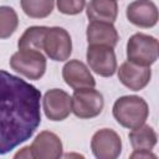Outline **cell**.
<instances>
[{
    "mask_svg": "<svg viewBox=\"0 0 159 159\" xmlns=\"http://www.w3.org/2000/svg\"><path fill=\"white\" fill-rule=\"evenodd\" d=\"M41 92L0 70V155L30 139L41 123Z\"/></svg>",
    "mask_w": 159,
    "mask_h": 159,
    "instance_id": "1",
    "label": "cell"
},
{
    "mask_svg": "<svg viewBox=\"0 0 159 159\" xmlns=\"http://www.w3.org/2000/svg\"><path fill=\"white\" fill-rule=\"evenodd\" d=\"M114 119L124 128L134 129L145 123L149 116L147 102L139 96H123L119 97L112 108Z\"/></svg>",
    "mask_w": 159,
    "mask_h": 159,
    "instance_id": "2",
    "label": "cell"
},
{
    "mask_svg": "<svg viewBox=\"0 0 159 159\" xmlns=\"http://www.w3.org/2000/svg\"><path fill=\"white\" fill-rule=\"evenodd\" d=\"M159 42L154 36L137 32L127 42V58L139 66H150L158 60Z\"/></svg>",
    "mask_w": 159,
    "mask_h": 159,
    "instance_id": "3",
    "label": "cell"
},
{
    "mask_svg": "<svg viewBox=\"0 0 159 159\" xmlns=\"http://www.w3.org/2000/svg\"><path fill=\"white\" fill-rule=\"evenodd\" d=\"M46 57L37 50H19L10 58V67L29 80H40L46 72Z\"/></svg>",
    "mask_w": 159,
    "mask_h": 159,
    "instance_id": "4",
    "label": "cell"
},
{
    "mask_svg": "<svg viewBox=\"0 0 159 159\" xmlns=\"http://www.w3.org/2000/svg\"><path fill=\"white\" fill-rule=\"evenodd\" d=\"M104 107V99L94 87L75 89L72 94V112L77 118L91 119L99 116Z\"/></svg>",
    "mask_w": 159,
    "mask_h": 159,
    "instance_id": "5",
    "label": "cell"
},
{
    "mask_svg": "<svg viewBox=\"0 0 159 159\" xmlns=\"http://www.w3.org/2000/svg\"><path fill=\"white\" fill-rule=\"evenodd\" d=\"M42 50L46 56L53 61H66L72 53V40L67 30L60 26L47 27L43 41Z\"/></svg>",
    "mask_w": 159,
    "mask_h": 159,
    "instance_id": "6",
    "label": "cell"
},
{
    "mask_svg": "<svg viewBox=\"0 0 159 159\" xmlns=\"http://www.w3.org/2000/svg\"><path fill=\"white\" fill-rule=\"evenodd\" d=\"M86 60L89 68L102 77H112L117 71V57L111 46L88 45Z\"/></svg>",
    "mask_w": 159,
    "mask_h": 159,
    "instance_id": "7",
    "label": "cell"
},
{
    "mask_svg": "<svg viewBox=\"0 0 159 159\" xmlns=\"http://www.w3.org/2000/svg\"><path fill=\"white\" fill-rule=\"evenodd\" d=\"M91 149L98 159H116L122 152V139L116 130L102 128L93 134Z\"/></svg>",
    "mask_w": 159,
    "mask_h": 159,
    "instance_id": "8",
    "label": "cell"
},
{
    "mask_svg": "<svg viewBox=\"0 0 159 159\" xmlns=\"http://www.w3.org/2000/svg\"><path fill=\"white\" fill-rule=\"evenodd\" d=\"M42 108L50 120H63L72 112V97L60 88L48 89L43 94Z\"/></svg>",
    "mask_w": 159,
    "mask_h": 159,
    "instance_id": "9",
    "label": "cell"
},
{
    "mask_svg": "<svg viewBox=\"0 0 159 159\" xmlns=\"http://www.w3.org/2000/svg\"><path fill=\"white\" fill-rule=\"evenodd\" d=\"M29 149L30 157L34 159H58L62 157V142L56 133L50 130L40 132Z\"/></svg>",
    "mask_w": 159,
    "mask_h": 159,
    "instance_id": "10",
    "label": "cell"
},
{
    "mask_svg": "<svg viewBox=\"0 0 159 159\" xmlns=\"http://www.w3.org/2000/svg\"><path fill=\"white\" fill-rule=\"evenodd\" d=\"M125 16L133 25L149 29L158 22V7L152 0H134L127 6Z\"/></svg>",
    "mask_w": 159,
    "mask_h": 159,
    "instance_id": "11",
    "label": "cell"
},
{
    "mask_svg": "<svg viewBox=\"0 0 159 159\" xmlns=\"http://www.w3.org/2000/svg\"><path fill=\"white\" fill-rule=\"evenodd\" d=\"M152 78L150 66H139L125 61L118 68V80L122 84L132 91L143 89Z\"/></svg>",
    "mask_w": 159,
    "mask_h": 159,
    "instance_id": "12",
    "label": "cell"
},
{
    "mask_svg": "<svg viewBox=\"0 0 159 159\" xmlns=\"http://www.w3.org/2000/svg\"><path fill=\"white\" fill-rule=\"evenodd\" d=\"M62 77L67 86L73 89L88 88L96 86V80L89 68L80 60H70L62 67Z\"/></svg>",
    "mask_w": 159,
    "mask_h": 159,
    "instance_id": "13",
    "label": "cell"
},
{
    "mask_svg": "<svg viewBox=\"0 0 159 159\" xmlns=\"http://www.w3.org/2000/svg\"><path fill=\"white\" fill-rule=\"evenodd\" d=\"M88 45H107L114 47L118 43L119 35L112 22L106 21H91L86 30Z\"/></svg>",
    "mask_w": 159,
    "mask_h": 159,
    "instance_id": "14",
    "label": "cell"
},
{
    "mask_svg": "<svg viewBox=\"0 0 159 159\" xmlns=\"http://www.w3.org/2000/svg\"><path fill=\"white\" fill-rule=\"evenodd\" d=\"M87 17L91 21L114 22L118 15V4L116 0H89L86 7Z\"/></svg>",
    "mask_w": 159,
    "mask_h": 159,
    "instance_id": "15",
    "label": "cell"
},
{
    "mask_svg": "<svg viewBox=\"0 0 159 159\" xmlns=\"http://www.w3.org/2000/svg\"><path fill=\"white\" fill-rule=\"evenodd\" d=\"M128 137L130 145L134 150H152L158 142V135L155 130L147 124H142L132 129Z\"/></svg>",
    "mask_w": 159,
    "mask_h": 159,
    "instance_id": "16",
    "label": "cell"
},
{
    "mask_svg": "<svg viewBox=\"0 0 159 159\" xmlns=\"http://www.w3.org/2000/svg\"><path fill=\"white\" fill-rule=\"evenodd\" d=\"M47 26H30L17 41L19 50H42V41Z\"/></svg>",
    "mask_w": 159,
    "mask_h": 159,
    "instance_id": "17",
    "label": "cell"
},
{
    "mask_svg": "<svg viewBox=\"0 0 159 159\" xmlns=\"http://www.w3.org/2000/svg\"><path fill=\"white\" fill-rule=\"evenodd\" d=\"M24 12L32 19L47 17L55 6V0H20Z\"/></svg>",
    "mask_w": 159,
    "mask_h": 159,
    "instance_id": "18",
    "label": "cell"
},
{
    "mask_svg": "<svg viewBox=\"0 0 159 159\" xmlns=\"http://www.w3.org/2000/svg\"><path fill=\"white\" fill-rule=\"evenodd\" d=\"M19 26V17L11 6H0V39H9Z\"/></svg>",
    "mask_w": 159,
    "mask_h": 159,
    "instance_id": "19",
    "label": "cell"
},
{
    "mask_svg": "<svg viewBox=\"0 0 159 159\" xmlns=\"http://www.w3.org/2000/svg\"><path fill=\"white\" fill-rule=\"evenodd\" d=\"M57 9L65 15H77L86 5V0H56Z\"/></svg>",
    "mask_w": 159,
    "mask_h": 159,
    "instance_id": "20",
    "label": "cell"
},
{
    "mask_svg": "<svg viewBox=\"0 0 159 159\" xmlns=\"http://www.w3.org/2000/svg\"><path fill=\"white\" fill-rule=\"evenodd\" d=\"M132 159H134V158H157V155L155 154H153L152 153V150H134L130 155H129Z\"/></svg>",
    "mask_w": 159,
    "mask_h": 159,
    "instance_id": "21",
    "label": "cell"
}]
</instances>
